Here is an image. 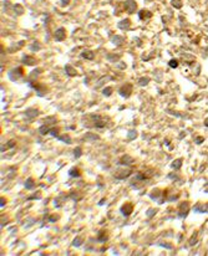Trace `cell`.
Wrapping results in <instances>:
<instances>
[{"label":"cell","mask_w":208,"mask_h":256,"mask_svg":"<svg viewBox=\"0 0 208 256\" xmlns=\"http://www.w3.org/2000/svg\"><path fill=\"white\" fill-rule=\"evenodd\" d=\"M137 130L136 129H131L130 130V132L127 133V139L128 140H132V139H136L137 138Z\"/></svg>","instance_id":"obj_33"},{"label":"cell","mask_w":208,"mask_h":256,"mask_svg":"<svg viewBox=\"0 0 208 256\" xmlns=\"http://www.w3.org/2000/svg\"><path fill=\"white\" fill-rule=\"evenodd\" d=\"M50 129H51V127L50 126H46V124H43L40 128H39V133L40 134H43V135H45V134H48V133H50Z\"/></svg>","instance_id":"obj_31"},{"label":"cell","mask_w":208,"mask_h":256,"mask_svg":"<svg viewBox=\"0 0 208 256\" xmlns=\"http://www.w3.org/2000/svg\"><path fill=\"white\" fill-rule=\"evenodd\" d=\"M56 122H58V119H56L55 117H48V118H45L44 124H46V126H51V124H55Z\"/></svg>","instance_id":"obj_35"},{"label":"cell","mask_w":208,"mask_h":256,"mask_svg":"<svg viewBox=\"0 0 208 256\" xmlns=\"http://www.w3.org/2000/svg\"><path fill=\"white\" fill-rule=\"evenodd\" d=\"M182 59H187V60H184L186 61V64H192V62H194V60H196V56H193V55H191V54H183L182 55Z\"/></svg>","instance_id":"obj_27"},{"label":"cell","mask_w":208,"mask_h":256,"mask_svg":"<svg viewBox=\"0 0 208 256\" xmlns=\"http://www.w3.org/2000/svg\"><path fill=\"white\" fill-rule=\"evenodd\" d=\"M82 244H84V239H82L81 236H77V238L74 239V241H72V246L79 247V246H81Z\"/></svg>","instance_id":"obj_32"},{"label":"cell","mask_w":208,"mask_h":256,"mask_svg":"<svg viewBox=\"0 0 208 256\" xmlns=\"http://www.w3.org/2000/svg\"><path fill=\"white\" fill-rule=\"evenodd\" d=\"M5 204H6V199H5V198H1V200H0V206H4Z\"/></svg>","instance_id":"obj_50"},{"label":"cell","mask_w":208,"mask_h":256,"mask_svg":"<svg viewBox=\"0 0 208 256\" xmlns=\"http://www.w3.org/2000/svg\"><path fill=\"white\" fill-rule=\"evenodd\" d=\"M158 213V209H156V208H151V209H148V210L146 211V215L148 216V218H152V216H155L156 214Z\"/></svg>","instance_id":"obj_38"},{"label":"cell","mask_w":208,"mask_h":256,"mask_svg":"<svg viewBox=\"0 0 208 256\" xmlns=\"http://www.w3.org/2000/svg\"><path fill=\"white\" fill-rule=\"evenodd\" d=\"M39 109H36V108H28L26 111H25V117L26 118H29V119H34V118H36L39 116Z\"/></svg>","instance_id":"obj_13"},{"label":"cell","mask_w":208,"mask_h":256,"mask_svg":"<svg viewBox=\"0 0 208 256\" xmlns=\"http://www.w3.org/2000/svg\"><path fill=\"white\" fill-rule=\"evenodd\" d=\"M13 10H14L15 15H21V14L24 13V8H23L20 4H15L14 6H13Z\"/></svg>","instance_id":"obj_30"},{"label":"cell","mask_w":208,"mask_h":256,"mask_svg":"<svg viewBox=\"0 0 208 256\" xmlns=\"http://www.w3.org/2000/svg\"><path fill=\"white\" fill-rule=\"evenodd\" d=\"M21 61H23V64L26 66H34V65H36V62H38V60L31 55H23Z\"/></svg>","instance_id":"obj_10"},{"label":"cell","mask_w":208,"mask_h":256,"mask_svg":"<svg viewBox=\"0 0 208 256\" xmlns=\"http://www.w3.org/2000/svg\"><path fill=\"white\" fill-rule=\"evenodd\" d=\"M132 90H133V87H132L131 83H125V85H122L121 87H120L118 93H120V96H122L123 98H128L130 96H131Z\"/></svg>","instance_id":"obj_5"},{"label":"cell","mask_w":208,"mask_h":256,"mask_svg":"<svg viewBox=\"0 0 208 256\" xmlns=\"http://www.w3.org/2000/svg\"><path fill=\"white\" fill-rule=\"evenodd\" d=\"M43 72V70L41 69H35V70H33L31 71V74H30V76H29V81L30 82H33V81H36V78H38V76Z\"/></svg>","instance_id":"obj_23"},{"label":"cell","mask_w":208,"mask_h":256,"mask_svg":"<svg viewBox=\"0 0 208 256\" xmlns=\"http://www.w3.org/2000/svg\"><path fill=\"white\" fill-rule=\"evenodd\" d=\"M112 80V77L110 76V75H105L103 77H101L100 80H98L97 82H96V85H95V87L96 88H98V87H101L102 85H105L106 82H108V81H111Z\"/></svg>","instance_id":"obj_19"},{"label":"cell","mask_w":208,"mask_h":256,"mask_svg":"<svg viewBox=\"0 0 208 256\" xmlns=\"http://www.w3.org/2000/svg\"><path fill=\"white\" fill-rule=\"evenodd\" d=\"M8 76H9V78L11 81H18V80H20V78L24 76V69H23V67H15V69L9 71Z\"/></svg>","instance_id":"obj_4"},{"label":"cell","mask_w":208,"mask_h":256,"mask_svg":"<svg viewBox=\"0 0 208 256\" xmlns=\"http://www.w3.org/2000/svg\"><path fill=\"white\" fill-rule=\"evenodd\" d=\"M107 60L111 62H115L117 60H120V55L118 54H108L107 55Z\"/></svg>","instance_id":"obj_36"},{"label":"cell","mask_w":208,"mask_h":256,"mask_svg":"<svg viewBox=\"0 0 208 256\" xmlns=\"http://www.w3.org/2000/svg\"><path fill=\"white\" fill-rule=\"evenodd\" d=\"M64 69H65V74L69 76V77H74V76L77 75V71H76V69H75V67L72 66V65L67 64V65H65Z\"/></svg>","instance_id":"obj_14"},{"label":"cell","mask_w":208,"mask_h":256,"mask_svg":"<svg viewBox=\"0 0 208 256\" xmlns=\"http://www.w3.org/2000/svg\"><path fill=\"white\" fill-rule=\"evenodd\" d=\"M204 126H206V127H208V118H207L206 121H204Z\"/></svg>","instance_id":"obj_52"},{"label":"cell","mask_w":208,"mask_h":256,"mask_svg":"<svg viewBox=\"0 0 208 256\" xmlns=\"http://www.w3.org/2000/svg\"><path fill=\"white\" fill-rule=\"evenodd\" d=\"M193 211L194 213H208V203L206 204H196L193 206Z\"/></svg>","instance_id":"obj_15"},{"label":"cell","mask_w":208,"mask_h":256,"mask_svg":"<svg viewBox=\"0 0 208 256\" xmlns=\"http://www.w3.org/2000/svg\"><path fill=\"white\" fill-rule=\"evenodd\" d=\"M171 4H172V6L176 9L182 8V0H171Z\"/></svg>","instance_id":"obj_40"},{"label":"cell","mask_w":208,"mask_h":256,"mask_svg":"<svg viewBox=\"0 0 208 256\" xmlns=\"http://www.w3.org/2000/svg\"><path fill=\"white\" fill-rule=\"evenodd\" d=\"M161 196H162V190L158 189V188H156V189H153L150 193V198L151 199H153V200L158 199V198H161Z\"/></svg>","instance_id":"obj_22"},{"label":"cell","mask_w":208,"mask_h":256,"mask_svg":"<svg viewBox=\"0 0 208 256\" xmlns=\"http://www.w3.org/2000/svg\"><path fill=\"white\" fill-rule=\"evenodd\" d=\"M54 38L56 41H64L66 39V30L64 28H59L58 30H55Z\"/></svg>","instance_id":"obj_11"},{"label":"cell","mask_w":208,"mask_h":256,"mask_svg":"<svg viewBox=\"0 0 208 256\" xmlns=\"http://www.w3.org/2000/svg\"><path fill=\"white\" fill-rule=\"evenodd\" d=\"M5 145H6V148H13V147H14V145H15V140H13V139H10V140H9V142H8L6 144H5Z\"/></svg>","instance_id":"obj_47"},{"label":"cell","mask_w":208,"mask_h":256,"mask_svg":"<svg viewBox=\"0 0 208 256\" xmlns=\"http://www.w3.org/2000/svg\"><path fill=\"white\" fill-rule=\"evenodd\" d=\"M123 41H125V39L122 38L121 35H113L112 38H111V43H112V45H115V46H121L123 44Z\"/></svg>","instance_id":"obj_17"},{"label":"cell","mask_w":208,"mask_h":256,"mask_svg":"<svg viewBox=\"0 0 208 256\" xmlns=\"http://www.w3.org/2000/svg\"><path fill=\"white\" fill-rule=\"evenodd\" d=\"M82 139H85V140H98L100 139V135L96 134V133H92V132H87V133L84 134Z\"/></svg>","instance_id":"obj_20"},{"label":"cell","mask_w":208,"mask_h":256,"mask_svg":"<svg viewBox=\"0 0 208 256\" xmlns=\"http://www.w3.org/2000/svg\"><path fill=\"white\" fill-rule=\"evenodd\" d=\"M138 16H140V19H141V20H148L151 16H152V13H151L150 10H147V9H142V10H140Z\"/></svg>","instance_id":"obj_18"},{"label":"cell","mask_w":208,"mask_h":256,"mask_svg":"<svg viewBox=\"0 0 208 256\" xmlns=\"http://www.w3.org/2000/svg\"><path fill=\"white\" fill-rule=\"evenodd\" d=\"M60 4H61V6H67L70 4V0H61Z\"/></svg>","instance_id":"obj_49"},{"label":"cell","mask_w":208,"mask_h":256,"mask_svg":"<svg viewBox=\"0 0 208 256\" xmlns=\"http://www.w3.org/2000/svg\"><path fill=\"white\" fill-rule=\"evenodd\" d=\"M123 8L126 10V13L128 14H133L137 10V3L135 0H126L123 3Z\"/></svg>","instance_id":"obj_8"},{"label":"cell","mask_w":208,"mask_h":256,"mask_svg":"<svg viewBox=\"0 0 208 256\" xmlns=\"http://www.w3.org/2000/svg\"><path fill=\"white\" fill-rule=\"evenodd\" d=\"M133 204L132 203H125V204L121 206V209H120V211H121V214L123 216H130L133 211Z\"/></svg>","instance_id":"obj_9"},{"label":"cell","mask_w":208,"mask_h":256,"mask_svg":"<svg viewBox=\"0 0 208 256\" xmlns=\"http://www.w3.org/2000/svg\"><path fill=\"white\" fill-rule=\"evenodd\" d=\"M81 155H82V149H81L80 147H76V148L74 149V157H75L76 159H79Z\"/></svg>","instance_id":"obj_41"},{"label":"cell","mask_w":208,"mask_h":256,"mask_svg":"<svg viewBox=\"0 0 208 256\" xmlns=\"http://www.w3.org/2000/svg\"><path fill=\"white\" fill-rule=\"evenodd\" d=\"M204 142V138L202 137V135H198V137H196V139H194V143L196 144H202Z\"/></svg>","instance_id":"obj_46"},{"label":"cell","mask_w":208,"mask_h":256,"mask_svg":"<svg viewBox=\"0 0 208 256\" xmlns=\"http://www.w3.org/2000/svg\"><path fill=\"white\" fill-rule=\"evenodd\" d=\"M150 83V78L148 77H141L138 80V85L140 86H147Z\"/></svg>","instance_id":"obj_39"},{"label":"cell","mask_w":208,"mask_h":256,"mask_svg":"<svg viewBox=\"0 0 208 256\" xmlns=\"http://www.w3.org/2000/svg\"><path fill=\"white\" fill-rule=\"evenodd\" d=\"M81 57L85 60H93V57H95V54H93L92 51L90 50H86L84 52H81Z\"/></svg>","instance_id":"obj_25"},{"label":"cell","mask_w":208,"mask_h":256,"mask_svg":"<svg viewBox=\"0 0 208 256\" xmlns=\"http://www.w3.org/2000/svg\"><path fill=\"white\" fill-rule=\"evenodd\" d=\"M40 48H41V45H40V43H39V41H34V44L30 46V49L33 50V51H39V50H40Z\"/></svg>","instance_id":"obj_43"},{"label":"cell","mask_w":208,"mask_h":256,"mask_svg":"<svg viewBox=\"0 0 208 256\" xmlns=\"http://www.w3.org/2000/svg\"><path fill=\"white\" fill-rule=\"evenodd\" d=\"M133 163H135V159L128 154H125L118 159V164H121V165H131Z\"/></svg>","instance_id":"obj_12"},{"label":"cell","mask_w":208,"mask_h":256,"mask_svg":"<svg viewBox=\"0 0 208 256\" xmlns=\"http://www.w3.org/2000/svg\"><path fill=\"white\" fill-rule=\"evenodd\" d=\"M58 139H60L61 142H65L66 144H71V143H72V140H71V138H70V135H69V134H62V135H59Z\"/></svg>","instance_id":"obj_29"},{"label":"cell","mask_w":208,"mask_h":256,"mask_svg":"<svg viewBox=\"0 0 208 256\" xmlns=\"http://www.w3.org/2000/svg\"><path fill=\"white\" fill-rule=\"evenodd\" d=\"M112 92H113L112 87H105V88L102 90V95L106 96V97H110V96L112 95Z\"/></svg>","instance_id":"obj_37"},{"label":"cell","mask_w":208,"mask_h":256,"mask_svg":"<svg viewBox=\"0 0 208 256\" xmlns=\"http://www.w3.org/2000/svg\"><path fill=\"white\" fill-rule=\"evenodd\" d=\"M34 185H35V183H34V179H33V178H28L26 180H25V183H24L25 189H28V190H31V189H33Z\"/></svg>","instance_id":"obj_26"},{"label":"cell","mask_w":208,"mask_h":256,"mask_svg":"<svg viewBox=\"0 0 208 256\" xmlns=\"http://www.w3.org/2000/svg\"><path fill=\"white\" fill-rule=\"evenodd\" d=\"M150 178H151V173H146V172L145 173H137L131 182V187L135 188V189H140L142 185L146 184Z\"/></svg>","instance_id":"obj_2"},{"label":"cell","mask_w":208,"mask_h":256,"mask_svg":"<svg viewBox=\"0 0 208 256\" xmlns=\"http://www.w3.org/2000/svg\"><path fill=\"white\" fill-rule=\"evenodd\" d=\"M110 118L102 114H97V113H89L85 114L81 118V124L85 128H105L108 126Z\"/></svg>","instance_id":"obj_1"},{"label":"cell","mask_w":208,"mask_h":256,"mask_svg":"<svg viewBox=\"0 0 208 256\" xmlns=\"http://www.w3.org/2000/svg\"><path fill=\"white\" fill-rule=\"evenodd\" d=\"M189 203L188 201H183L182 204L180 205V209H178V218L181 219H184L187 218V215H188L189 213Z\"/></svg>","instance_id":"obj_7"},{"label":"cell","mask_w":208,"mask_h":256,"mask_svg":"<svg viewBox=\"0 0 208 256\" xmlns=\"http://www.w3.org/2000/svg\"><path fill=\"white\" fill-rule=\"evenodd\" d=\"M102 204H105V200H101V201H98V205H102Z\"/></svg>","instance_id":"obj_51"},{"label":"cell","mask_w":208,"mask_h":256,"mask_svg":"<svg viewBox=\"0 0 208 256\" xmlns=\"http://www.w3.org/2000/svg\"><path fill=\"white\" fill-rule=\"evenodd\" d=\"M58 218H59V215H56V214H55V215H50L49 221H51V223H53V221H56V220H58Z\"/></svg>","instance_id":"obj_48"},{"label":"cell","mask_w":208,"mask_h":256,"mask_svg":"<svg viewBox=\"0 0 208 256\" xmlns=\"http://www.w3.org/2000/svg\"><path fill=\"white\" fill-rule=\"evenodd\" d=\"M168 66H170V67H172V69H177V67H178V61L176 60V59L170 60V62H168Z\"/></svg>","instance_id":"obj_44"},{"label":"cell","mask_w":208,"mask_h":256,"mask_svg":"<svg viewBox=\"0 0 208 256\" xmlns=\"http://www.w3.org/2000/svg\"><path fill=\"white\" fill-rule=\"evenodd\" d=\"M108 240V234L106 230H101L97 235V241L98 243H106Z\"/></svg>","instance_id":"obj_21"},{"label":"cell","mask_w":208,"mask_h":256,"mask_svg":"<svg viewBox=\"0 0 208 256\" xmlns=\"http://www.w3.org/2000/svg\"><path fill=\"white\" fill-rule=\"evenodd\" d=\"M132 174V169H130V168H127V169H121V168H117L115 172L112 173V175H113V178L115 179H117V180H122V179H127L130 175Z\"/></svg>","instance_id":"obj_3"},{"label":"cell","mask_w":208,"mask_h":256,"mask_svg":"<svg viewBox=\"0 0 208 256\" xmlns=\"http://www.w3.org/2000/svg\"><path fill=\"white\" fill-rule=\"evenodd\" d=\"M30 86L34 88V90L36 91V95L40 96V97L45 96V93L48 92V90H46L48 87H46L45 85H41V83H36L35 81H34V82H30Z\"/></svg>","instance_id":"obj_6"},{"label":"cell","mask_w":208,"mask_h":256,"mask_svg":"<svg viewBox=\"0 0 208 256\" xmlns=\"http://www.w3.org/2000/svg\"><path fill=\"white\" fill-rule=\"evenodd\" d=\"M182 164H183V159H181V158L175 159L172 163H171V168L175 169V170H178V169H181Z\"/></svg>","instance_id":"obj_24"},{"label":"cell","mask_w":208,"mask_h":256,"mask_svg":"<svg viewBox=\"0 0 208 256\" xmlns=\"http://www.w3.org/2000/svg\"><path fill=\"white\" fill-rule=\"evenodd\" d=\"M130 26H131L130 19H122L121 21H118V24H117V28L121 29V30H128Z\"/></svg>","instance_id":"obj_16"},{"label":"cell","mask_w":208,"mask_h":256,"mask_svg":"<svg viewBox=\"0 0 208 256\" xmlns=\"http://www.w3.org/2000/svg\"><path fill=\"white\" fill-rule=\"evenodd\" d=\"M69 175L72 177V178H79V177L81 175V172H80V169H77V168H71L69 170Z\"/></svg>","instance_id":"obj_28"},{"label":"cell","mask_w":208,"mask_h":256,"mask_svg":"<svg viewBox=\"0 0 208 256\" xmlns=\"http://www.w3.org/2000/svg\"><path fill=\"white\" fill-rule=\"evenodd\" d=\"M157 245H158V246H162V247H165V249H167V250H172V249H173V245L171 244V243H166V241H158V243H157Z\"/></svg>","instance_id":"obj_34"},{"label":"cell","mask_w":208,"mask_h":256,"mask_svg":"<svg viewBox=\"0 0 208 256\" xmlns=\"http://www.w3.org/2000/svg\"><path fill=\"white\" fill-rule=\"evenodd\" d=\"M59 132H60V129L56 128V127H51V129H50V134L53 135V137H55V138L59 137Z\"/></svg>","instance_id":"obj_42"},{"label":"cell","mask_w":208,"mask_h":256,"mask_svg":"<svg viewBox=\"0 0 208 256\" xmlns=\"http://www.w3.org/2000/svg\"><path fill=\"white\" fill-rule=\"evenodd\" d=\"M196 244H197V231L193 233V235L191 236V240H189V245H192V246Z\"/></svg>","instance_id":"obj_45"}]
</instances>
